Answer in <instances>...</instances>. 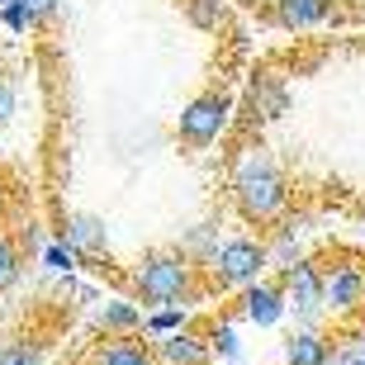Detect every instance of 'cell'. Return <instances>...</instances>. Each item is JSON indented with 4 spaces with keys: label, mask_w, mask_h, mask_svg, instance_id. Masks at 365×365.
I'll return each instance as SVG.
<instances>
[{
    "label": "cell",
    "mask_w": 365,
    "mask_h": 365,
    "mask_svg": "<svg viewBox=\"0 0 365 365\" xmlns=\"http://www.w3.org/2000/svg\"><path fill=\"white\" fill-rule=\"evenodd\" d=\"M14 109H19V91H14V76H5V71H0V133L10 128Z\"/></svg>",
    "instance_id": "7402d4cb"
},
{
    "label": "cell",
    "mask_w": 365,
    "mask_h": 365,
    "mask_svg": "<svg viewBox=\"0 0 365 365\" xmlns=\"http://www.w3.org/2000/svg\"><path fill=\"white\" fill-rule=\"evenodd\" d=\"M252 109H257V119H280L284 109H289V91H284V76L275 71H257V81H252Z\"/></svg>",
    "instance_id": "5bb4252c"
},
{
    "label": "cell",
    "mask_w": 365,
    "mask_h": 365,
    "mask_svg": "<svg viewBox=\"0 0 365 365\" xmlns=\"http://www.w3.org/2000/svg\"><path fill=\"white\" fill-rule=\"evenodd\" d=\"M232 114H237V100H232V91H228V86H209V91H200L185 109H180V119H176V143H180V148H190V152L214 148L218 138L232 128Z\"/></svg>",
    "instance_id": "277c9868"
},
{
    "label": "cell",
    "mask_w": 365,
    "mask_h": 365,
    "mask_svg": "<svg viewBox=\"0 0 365 365\" xmlns=\"http://www.w3.org/2000/svg\"><path fill=\"white\" fill-rule=\"evenodd\" d=\"M237 318H242V323H252V327H275V323H284V294H280V284L266 275V280L237 289Z\"/></svg>",
    "instance_id": "ba28073f"
},
{
    "label": "cell",
    "mask_w": 365,
    "mask_h": 365,
    "mask_svg": "<svg viewBox=\"0 0 365 365\" xmlns=\"http://www.w3.org/2000/svg\"><path fill=\"white\" fill-rule=\"evenodd\" d=\"M24 5V14H29V29H48L62 14V0H19Z\"/></svg>",
    "instance_id": "44dd1931"
},
{
    "label": "cell",
    "mask_w": 365,
    "mask_h": 365,
    "mask_svg": "<svg viewBox=\"0 0 365 365\" xmlns=\"http://www.w3.org/2000/svg\"><path fill=\"white\" fill-rule=\"evenodd\" d=\"M275 284H280L284 294V313H294V327L313 332V327H323V266L313 257L294 261V266H284L275 271Z\"/></svg>",
    "instance_id": "5b68a950"
},
{
    "label": "cell",
    "mask_w": 365,
    "mask_h": 365,
    "mask_svg": "<svg viewBox=\"0 0 365 365\" xmlns=\"http://www.w3.org/2000/svg\"><path fill=\"white\" fill-rule=\"evenodd\" d=\"M332 361V337H327L323 327H294L289 337H284V365H327Z\"/></svg>",
    "instance_id": "7c38bea8"
},
{
    "label": "cell",
    "mask_w": 365,
    "mask_h": 365,
    "mask_svg": "<svg viewBox=\"0 0 365 365\" xmlns=\"http://www.w3.org/2000/svg\"><path fill=\"white\" fill-rule=\"evenodd\" d=\"M180 10L200 34H218L228 24V0H180Z\"/></svg>",
    "instance_id": "2e32d148"
},
{
    "label": "cell",
    "mask_w": 365,
    "mask_h": 365,
    "mask_svg": "<svg viewBox=\"0 0 365 365\" xmlns=\"http://www.w3.org/2000/svg\"><path fill=\"white\" fill-rule=\"evenodd\" d=\"M204 365H218V361H204Z\"/></svg>",
    "instance_id": "4316f807"
},
{
    "label": "cell",
    "mask_w": 365,
    "mask_h": 365,
    "mask_svg": "<svg viewBox=\"0 0 365 365\" xmlns=\"http://www.w3.org/2000/svg\"><path fill=\"white\" fill-rule=\"evenodd\" d=\"M152 356H157V365H204L209 361V346H204V337H195V332H171V337H157L148 341Z\"/></svg>",
    "instance_id": "30bf717a"
},
{
    "label": "cell",
    "mask_w": 365,
    "mask_h": 365,
    "mask_svg": "<svg viewBox=\"0 0 365 365\" xmlns=\"http://www.w3.org/2000/svg\"><path fill=\"white\" fill-rule=\"evenodd\" d=\"M0 14H5V24H10L14 34H24V29H29V14H24V5H19V0H5V5H0Z\"/></svg>",
    "instance_id": "cb8c5ba5"
},
{
    "label": "cell",
    "mask_w": 365,
    "mask_h": 365,
    "mask_svg": "<svg viewBox=\"0 0 365 365\" xmlns=\"http://www.w3.org/2000/svg\"><path fill=\"white\" fill-rule=\"evenodd\" d=\"M361 294H365V266L361 261H337L323 271V313L327 318H351L361 313Z\"/></svg>",
    "instance_id": "8992f818"
},
{
    "label": "cell",
    "mask_w": 365,
    "mask_h": 365,
    "mask_svg": "<svg viewBox=\"0 0 365 365\" xmlns=\"http://www.w3.org/2000/svg\"><path fill=\"white\" fill-rule=\"evenodd\" d=\"M48 361V346L38 337H14L0 346V365H43Z\"/></svg>",
    "instance_id": "ac0fdd59"
},
{
    "label": "cell",
    "mask_w": 365,
    "mask_h": 365,
    "mask_svg": "<svg viewBox=\"0 0 365 365\" xmlns=\"http://www.w3.org/2000/svg\"><path fill=\"white\" fill-rule=\"evenodd\" d=\"M5 204H10V180H5V171H0V218H5Z\"/></svg>",
    "instance_id": "d4e9b609"
},
{
    "label": "cell",
    "mask_w": 365,
    "mask_h": 365,
    "mask_svg": "<svg viewBox=\"0 0 365 365\" xmlns=\"http://www.w3.org/2000/svg\"><path fill=\"white\" fill-rule=\"evenodd\" d=\"M19 275H24V247L0 228V294H10L19 284Z\"/></svg>",
    "instance_id": "e0dca14e"
},
{
    "label": "cell",
    "mask_w": 365,
    "mask_h": 365,
    "mask_svg": "<svg viewBox=\"0 0 365 365\" xmlns=\"http://www.w3.org/2000/svg\"><path fill=\"white\" fill-rule=\"evenodd\" d=\"M356 365H365V341H361V346H356Z\"/></svg>",
    "instance_id": "484cf974"
},
{
    "label": "cell",
    "mask_w": 365,
    "mask_h": 365,
    "mask_svg": "<svg viewBox=\"0 0 365 365\" xmlns=\"http://www.w3.org/2000/svg\"><path fill=\"white\" fill-rule=\"evenodd\" d=\"M361 309H365V294H361Z\"/></svg>",
    "instance_id": "83f0119b"
},
{
    "label": "cell",
    "mask_w": 365,
    "mask_h": 365,
    "mask_svg": "<svg viewBox=\"0 0 365 365\" xmlns=\"http://www.w3.org/2000/svg\"><path fill=\"white\" fill-rule=\"evenodd\" d=\"M143 313L133 299H105L100 304V313H95V327L105 332V337H138L143 332Z\"/></svg>",
    "instance_id": "8fae6325"
},
{
    "label": "cell",
    "mask_w": 365,
    "mask_h": 365,
    "mask_svg": "<svg viewBox=\"0 0 365 365\" xmlns=\"http://www.w3.org/2000/svg\"><path fill=\"white\" fill-rule=\"evenodd\" d=\"M204 346H209V361H218V365H232V361H237V351H242V341H237L232 323H218L214 332L204 337Z\"/></svg>",
    "instance_id": "d6986e66"
},
{
    "label": "cell",
    "mask_w": 365,
    "mask_h": 365,
    "mask_svg": "<svg viewBox=\"0 0 365 365\" xmlns=\"http://www.w3.org/2000/svg\"><path fill=\"white\" fill-rule=\"evenodd\" d=\"M361 48H365V43H361Z\"/></svg>",
    "instance_id": "f1b7e54d"
},
{
    "label": "cell",
    "mask_w": 365,
    "mask_h": 365,
    "mask_svg": "<svg viewBox=\"0 0 365 365\" xmlns=\"http://www.w3.org/2000/svg\"><path fill=\"white\" fill-rule=\"evenodd\" d=\"M209 289H218V294H237V289H247V284H257L271 275V261H266V237H257V232H237V237H223L218 242V252L209 257Z\"/></svg>",
    "instance_id": "3957f363"
},
{
    "label": "cell",
    "mask_w": 365,
    "mask_h": 365,
    "mask_svg": "<svg viewBox=\"0 0 365 365\" xmlns=\"http://www.w3.org/2000/svg\"><path fill=\"white\" fill-rule=\"evenodd\" d=\"M271 24L289 29V34H313L337 19V0H271Z\"/></svg>",
    "instance_id": "52a82bcc"
},
{
    "label": "cell",
    "mask_w": 365,
    "mask_h": 365,
    "mask_svg": "<svg viewBox=\"0 0 365 365\" xmlns=\"http://www.w3.org/2000/svg\"><path fill=\"white\" fill-rule=\"evenodd\" d=\"M218 242H223V237H218V223L209 218V223H200V228H190V232H185V242H180L176 252H180L185 261H195V266L204 271V266H209V257L218 252Z\"/></svg>",
    "instance_id": "9a60e30c"
},
{
    "label": "cell",
    "mask_w": 365,
    "mask_h": 365,
    "mask_svg": "<svg viewBox=\"0 0 365 365\" xmlns=\"http://www.w3.org/2000/svg\"><path fill=\"white\" fill-rule=\"evenodd\" d=\"M185 327V309H157V313H143V332L148 337H171Z\"/></svg>",
    "instance_id": "ffe728a7"
},
{
    "label": "cell",
    "mask_w": 365,
    "mask_h": 365,
    "mask_svg": "<svg viewBox=\"0 0 365 365\" xmlns=\"http://www.w3.org/2000/svg\"><path fill=\"white\" fill-rule=\"evenodd\" d=\"M228 195H232L237 218L252 223V228H275V223L289 214V200H294L284 166L275 162L266 148H247L242 157H237L232 180H228Z\"/></svg>",
    "instance_id": "6da1fadb"
},
{
    "label": "cell",
    "mask_w": 365,
    "mask_h": 365,
    "mask_svg": "<svg viewBox=\"0 0 365 365\" xmlns=\"http://www.w3.org/2000/svg\"><path fill=\"white\" fill-rule=\"evenodd\" d=\"M91 365H157V356L143 337H105L95 346Z\"/></svg>",
    "instance_id": "4fadbf2b"
},
{
    "label": "cell",
    "mask_w": 365,
    "mask_h": 365,
    "mask_svg": "<svg viewBox=\"0 0 365 365\" xmlns=\"http://www.w3.org/2000/svg\"><path fill=\"white\" fill-rule=\"evenodd\" d=\"M43 257H48L53 271H71V266H76V252H71L67 242H48V247H43Z\"/></svg>",
    "instance_id": "603a6c76"
},
{
    "label": "cell",
    "mask_w": 365,
    "mask_h": 365,
    "mask_svg": "<svg viewBox=\"0 0 365 365\" xmlns=\"http://www.w3.org/2000/svg\"><path fill=\"white\" fill-rule=\"evenodd\" d=\"M128 284L133 294L152 309H185L195 299L209 294V284L200 280V266L185 261L176 247H157V252H143V257L128 266Z\"/></svg>",
    "instance_id": "7a4b0ae2"
},
{
    "label": "cell",
    "mask_w": 365,
    "mask_h": 365,
    "mask_svg": "<svg viewBox=\"0 0 365 365\" xmlns=\"http://www.w3.org/2000/svg\"><path fill=\"white\" fill-rule=\"evenodd\" d=\"M62 242L76 252V261H100L109 257V228H105V218H95V214H67V223H62Z\"/></svg>",
    "instance_id": "9c48e42d"
}]
</instances>
